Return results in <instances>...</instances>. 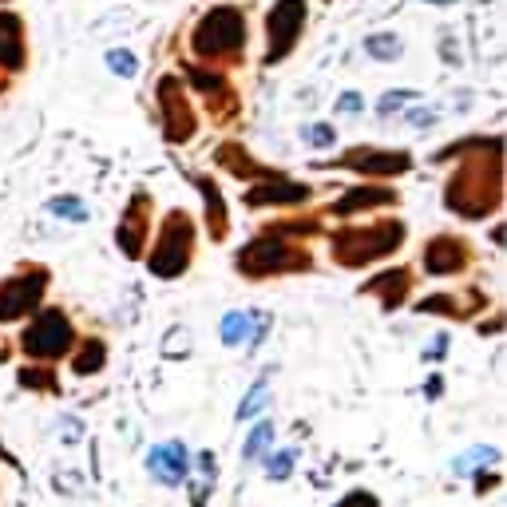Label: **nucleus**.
I'll use <instances>...</instances> for the list:
<instances>
[{
    "label": "nucleus",
    "instance_id": "obj_13",
    "mask_svg": "<svg viewBox=\"0 0 507 507\" xmlns=\"http://www.w3.org/2000/svg\"><path fill=\"white\" fill-rule=\"evenodd\" d=\"M317 195L309 182H298L290 174H278V179H266V182H250L242 190V202L250 210H266V207H285V210H298Z\"/></svg>",
    "mask_w": 507,
    "mask_h": 507
},
{
    "label": "nucleus",
    "instance_id": "obj_18",
    "mask_svg": "<svg viewBox=\"0 0 507 507\" xmlns=\"http://www.w3.org/2000/svg\"><path fill=\"white\" fill-rule=\"evenodd\" d=\"M147 472L155 484L163 487H182L190 476V452L182 440H167V444H155L147 452Z\"/></svg>",
    "mask_w": 507,
    "mask_h": 507
},
{
    "label": "nucleus",
    "instance_id": "obj_2",
    "mask_svg": "<svg viewBox=\"0 0 507 507\" xmlns=\"http://www.w3.org/2000/svg\"><path fill=\"white\" fill-rule=\"evenodd\" d=\"M409 230H404V218L384 215L373 218V223H349L329 230V258L341 270H365V266L389 262V258L404 246Z\"/></svg>",
    "mask_w": 507,
    "mask_h": 507
},
{
    "label": "nucleus",
    "instance_id": "obj_3",
    "mask_svg": "<svg viewBox=\"0 0 507 507\" xmlns=\"http://www.w3.org/2000/svg\"><path fill=\"white\" fill-rule=\"evenodd\" d=\"M234 270L246 282H270V278H290V274H309L313 254L309 246H301L298 238H285L278 230L266 226L258 238L238 246Z\"/></svg>",
    "mask_w": 507,
    "mask_h": 507
},
{
    "label": "nucleus",
    "instance_id": "obj_39",
    "mask_svg": "<svg viewBox=\"0 0 507 507\" xmlns=\"http://www.w3.org/2000/svg\"><path fill=\"white\" fill-rule=\"evenodd\" d=\"M440 357H448V337L436 334L428 341V349H424V361H440Z\"/></svg>",
    "mask_w": 507,
    "mask_h": 507
},
{
    "label": "nucleus",
    "instance_id": "obj_29",
    "mask_svg": "<svg viewBox=\"0 0 507 507\" xmlns=\"http://www.w3.org/2000/svg\"><path fill=\"white\" fill-rule=\"evenodd\" d=\"M420 96H424V91H417V88H393V91H384V96L376 99V115L393 119L396 112H404V107L420 104Z\"/></svg>",
    "mask_w": 507,
    "mask_h": 507
},
{
    "label": "nucleus",
    "instance_id": "obj_34",
    "mask_svg": "<svg viewBox=\"0 0 507 507\" xmlns=\"http://www.w3.org/2000/svg\"><path fill=\"white\" fill-rule=\"evenodd\" d=\"M270 325H274V317L266 309H250V329H246V345L258 349L266 341V334H270Z\"/></svg>",
    "mask_w": 507,
    "mask_h": 507
},
{
    "label": "nucleus",
    "instance_id": "obj_40",
    "mask_svg": "<svg viewBox=\"0 0 507 507\" xmlns=\"http://www.w3.org/2000/svg\"><path fill=\"white\" fill-rule=\"evenodd\" d=\"M60 432H63V444H76L80 424H76V420H68V424H60Z\"/></svg>",
    "mask_w": 507,
    "mask_h": 507
},
{
    "label": "nucleus",
    "instance_id": "obj_7",
    "mask_svg": "<svg viewBox=\"0 0 507 507\" xmlns=\"http://www.w3.org/2000/svg\"><path fill=\"white\" fill-rule=\"evenodd\" d=\"M48 285L52 270L40 262H24L8 278H0V325H16V321L32 317L48 298Z\"/></svg>",
    "mask_w": 507,
    "mask_h": 507
},
{
    "label": "nucleus",
    "instance_id": "obj_28",
    "mask_svg": "<svg viewBox=\"0 0 507 507\" xmlns=\"http://www.w3.org/2000/svg\"><path fill=\"white\" fill-rule=\"evenodd\" d=\"M16 381H21V389H36V393H48V396L60 393L52 365H24L21 373H16Z\"/></svg>",
    "mask_w": 507,
    "mask_h": 507
},
{
    "label": "nucleus",
    "instance_id": "obj_14",
    "mask_svg": "<svg viewBox=\"0 0 507 507\" xmlns=\"http://www.w3.org/2000/svg\"><path fill=\"white\" fill-rule=\"evenodd\" d=\"M179 80L187 88H195L202 99L210 104V112L218 119L223 115H234L238 112V99H234V88H230V80L223 76V68H207V63H182Z\"/></svg>",
    "mask_w": 507,
    "mask_h": 507
},
{
    "label": "nucleus",
    "instance_id": "obj_25",
    "mask_svg": "<svg viewBox=\"0 0 507 507\" xmlns=\"http://www.w3.org/2000/svg\"><path fill=\"white\" fill-rule=\"evenodd\" d=\"M270 396H274V389H270V376H258L254 389L242 396V404H238V420H242V424L262 420V412L270 409Z\"/></svg>",
    "mask_w": 507,
    "mask_h": 507
},
{
    "label": "nucleus",
    "instance_id": "obj_5",
    "mask_svg": "<svg viewBox=\"0 0 507 507\" xmlns=\"http://www.w3.org/2000/svg\"><path fill=\"white\" fill-rule=\"evenodd\" d=\"M250 40V21L238 4H210L190 29V52L202 63H238Z\"/></svg>",
    "mask_w": 507,
    "mask_h": 507
},
{
    "label": "nucleus",
    "instance_id": "obj_17",
    "mask_svg": "<svg viewBox=\"0 0 507 507\" xmlns=\"http://www.w3.org/2000/svg\"><path fill=\"white\" fill-rule=\"evenodd\" d=\"M29 68V32L24 16L13 8H0V76H21Z\"/></svg>",
    "mask_w": 507,
    "mask_h": 507
},
{
    "label": "nucleus",
    "instance_id": "obj_10",
    "mask_svg": "<svg viewBox=\"0 0 507 507\" xmlns=\"http://www.w3.org/2000/svg\"><path fill=\"white\" fill-rule=\"evenodd\" d=\"M155 107H159L163 139L171 147H182L199 135V112H195V104H190V91L179 80V72L159 76V84H155Z\"/></svg>",
    "mask_w": 507,
    "mask_h": 507
},
{
    "label": "nucleus",
    "instance_id": "obj_42",
    "mask_svg": "<svg viewBox=\"0 0 507 507\" xmlns=\"http://www.w3.org/2000/svg\"><path fill=\"white\" fill-rule=\"evenodd\" d=\"M4 91H8V76H0V96H4Z\"/></svg>",
    "mask_w": 507,
    "mask_h": 507
},
{
    "label": "nucleus",
    "instance_id": "obj_30",
    "mask_svg": "<svg viewBox=\"0 0 507 507\" xmlns=\"http://www.w3.org/2000/svg\"><path fill=\"white\" fill-rule=\"evenodd\" d=\"M246 329H250V309H230L223 321H218V337L223 345H242Z\"/></svg>",
    "mask_w": 507,
    "mask_h": 507
},
{
    "label": "nucleus",
    "instance_id": "obj_33",
    "mask_svg": "<svg viewBox=\"0 0 507 507\" xmlns=\"http://www.w3.org/2000/svg\"><path fill=\"white\" fill-rule=\"evenodd\" d=\"M107 68H112L115 76L131 80L135 72H139V60H135V52H127V48H112L107 52Z\"/></svg>",
    "mask_w": 507,
    "mask_h": 507
},
{
    "label": "nucleus",
    "instance_id": "obj_31",
    "mask_svg": "<svg viewBox=\"0 0 507 507\" xmlns=\"http://www.w3.org/2000/svg\"><path fill=\"white\" fill-rule=\"evenodd\" d=\"M48 215L68 218V223H88V207H84V199H76V195H56V199H48Z\"/></svg>",
    "mask_w": 507,
    "mask_h": 507
},
{
    "label": "nucleus",
    "instance_id": "obj_19",
    "mask_svg": "<svg viewBox=\"0 0 507 507\" xmlns=\"http://www.w3.org/2000/svg\"><path fill=\"white\" fill-rule=\"evenodd\" d=\"M215 163L223 167L226 174H234V179H242V182H266V179H278V167H266V163H258L250 151H246L242 143H218L215 147Z\"/></svg>",
    "mask_w": 507,
    "mask_h": 507
},
{
    "label": "nucleus",
    "instance_id": "obj_6",
    "mask_svg": "<svg viewBox=\"0 0 507 507\" xmlns=\"http://www.w3.org/2000/svg\"><path fill=\"white\" fill-rule=\"evenodd\" d=\"M16 345L32 365H60L76 345V321L63 306H40L21 329Z\"/></svg>",
    "mask_w": 507,
    "mask_h": 507
},
{
    "label": "nucleus",
    "instance_id": "obj_44",
    "mask_svg": "<svg viewBox=\"0 0 507 507\" xmlns=\"http://www.w3.org/2000/svg\"><path fill=\"white\" fill-rule=\"evenodd\" d=\"M0 4H8V0H0Z\"/></svg>",
    "mask_w": 507,
    "mask_h": 507
},
{
    "label": "nucleus",
    "instance_id": "obj_36",
    "mask_svg": "<svg viewBox=\"0 0 507 507\" xmlns=\"http://www.w3.org/2000/svg\"><path fill=\"white\" fill-rule=\"evenodd\" d=\"M334 507H381V495L365 492V487H353V492H345Z\"/></svg>",
    "mask_w": 507,
    "mask_h": 507
},
{
    "label": "nucleus",
    "instance_id": "obj_12",
    "mask_svg": "<svg viewBox=\"0 0 507 507\" xmlns=\"http://www.w3.org/2000/svg\"><path fill=\"white\" fill-rule=\"evenodd\" d=\"M151 223H155V202L151 195L139 187L131 199H127L123 215H119V226H115V246L123 258H143L147 254V242H151Z\"/></svg>",
    "mask_w": 507,
    "mask_h": 507
},
{
    "label": "nucleus",
    "instance_id": "obj_24",
    "mask_svg": "<svg viewBox=\"0 0 507 507\" xmlns=\"http://www.w3.org/2000/svg\"><path fill=\"white\" fill-rule=\"evenodd\" d=\"M495 464H500V452L487 448V444H476V448L460 452V456L452 460V472H456V476H476V472H484V468H495Z\"/></svg>",
    "mask_w": 507,
    "mask_h": 507
},
{
    "label": "nucleus",
    "instance_id": "obj_9",
    "mask_svg": "<svg viewBox=\"0 0 507 507\" xmlns=\"http://www.w3.org/2000/svg\"><path fill=\"white\" fill-rule=\"evenodd\" d=\"M313 167L321 171H353V174H365L368 182H389V179H401V174L412 171V155L401 151V147H349L341 151L337 159H313Z\"/></svg>",
    "mask_w": 507,
    "mask_h": 507
},
{
    "label": "nucleus",
    "instance_id": "obj_22",
    "mask_svg": "<svg viewBox=\"0 0 507 507\" xmlns=\"http://www.w3.org/2000/svg\"><path fill=\"white\" fill-rule=\"evenodd\" d=\"M68 368L76 376H96L107 368V341L104 337H76L68 353Z\"/></svg>",
    "mask_w": 507,
    "mask_h": 507
},
{
    "label": "nucleus",
    "instance_id": "obj_8",
    "mask_svg": "<svg viewBox=\"0 0 507 507\" xmlns=\"http://www.w3.org/2000/svg\"><path fill=\"white\" fill-rule=\"evenodd\" d=\"M306 24H309V0H274L262 21V29H266L262 63L266 68H278L282 60H290L298 52L301 36H306Z\"/></svg>",
    "mask_w": 507,
    "mask_h": 507
},
{
    "label": "nucleus",
    "instance_id": "obj_26",
    "mask_svg": "<svg viewBox=\"0 0 507 507\" xmlns=\"http://www.w3.org/2000/svg\"><path fill=\"white\" fill-rule=\"evenodd\" d=\"M270 444H274V420H266V417H262L250 432H246L242 460H246V464H254V460H262V456H266V452H274Z\"/></svg>",
    "mask_w": 507,
    "mask_h": 507
},
{
    "label": "nucleus",
    "instance_id": "obj_38",
    "mask_svg": "<svg viewBox=\"0 0 507 507\" xmlns=\"http://www.w3.org/2000/svg\"><path fill=\"white\" fill-rule=\"evenodd\" d=\"M365 107V99H361V91H345V96L337 99V112L341 115H357Z\"/></svg>",
    "mask_w": 507,
    "mask_h": 507
},
{
    "label": "nucleus",
    "instance_id": "obj_4",
    "mask_svg": "<svg viewBox=\"0 0 507 507\" xmlns=\"http://www.w3.org/2000/svg\"><path fill=\"white\" fill-rule=\"evenodd\" d=\"M199 250V223L190 218V210L171 207L159 218V230H151V242H147V274L159 282H174L195 266Z\"/></svg>",
    "mask_w": 507,
    "mask_h": 507
},
{
    "label": "nucleus",
    "instance_id": "obj_35",
    "mask_svg": "<svg viewBox=\"0 0 507 507\" xmlns=\"http://www.w3.org/2000/svg\"><path fill=\"white\" fill-rule=\"evenodd\" d=\"M404 123H409V127H417V131H428V127L436 123V112H432V107L412 104V107H404Z\"/></svg>",
    "mask_w": 507,
    "mask_h": 507
},
{
    "label": "nucleus",
    "instance_id": "obj_21",
    "mask_svg": "<svg viewBox=\"0 0 507 507\" xmlns=\"http://www.w3.org/2000/svg\"><path fill=\"white\" fill-rule=\"evenodd\" d=\"M484 306H487V298L476 290V285H472V290H464L460 298H456V293H432V298L417 301L420 313H444V317H452V321H472Z\"/></svg>",
    "mask_w": 507,
    "mask_h": 507
},
{
    "label": "nucleus",
    "instance_id": "obj_32",
    "mask_svg": "<svg viewBox=\"0 0 507 507\" xmlns=\"http://www.w3.org/2000/svg\"><path fill=\"white\" fill-rule=\"evenodd\" d=\"M301 143L317 147V151H329V147L337 143V127L334 123H306L301 127Z\"/></svg>",
    "mask_w": 507,
    "mask_h": 507
},
{
    "label": "nucleus",
    "instance_id": "obj_23",
    "mask_svg": "<svg viewBox=\"0 0 507 507\" xmlns=\"http://www.w3.org/2000/svg\"><path fill=\"white\" fill-rule=\"evenodd\" d=\"M365 56L376 63H396L404 56V40L396 32H368L365 36Z\"/></svg>",
    "mask_w": 507,
    "mask_h": 507
},
{
    "label": "nucleus",
    "instance_id": "obj_27",
    "mask_svg": "<svg viewBox=\"0 0 507 507\" xmlns=\"http://www.w3.org/2000/svg\"><path fill=\"white\" fill-rule=\"evenodd\" d=\"M262 464H266V479H270V484H285V479L293 476V468H298V448L266 452Z\"/></svg>",
    "mask_w": 507,
    "mask_h": 507
},
{
    "label": "nucleus",
    "instance_id": "obj_41",
    "mask_svg": "<svg viewBox=\"0 0 507 507\" xmlns=\"http://www.w3.org/2000/svg\"><path fill=\"white\" fill-rule=\"evenodd\" d=\"M424 4H460V0H424Z\"/></svg>",
    "mask_w": 507,
    "mask_h": 507
},
{
    "label": "nucleus",
    "instance_id": "obj_43",
    "mask_svg": "<svg viewBox=\"0 0 507 507\" xmlns=\"http://www.w3.org/2000/svg\"><path fill=\"white\" fill-rule=\"evenodd\" d=\"M321 4H334V0H321Z\"/></svg>",
    "mask_w": 507,
    "mask_h": 507
},
{
    "label": "nucleus",
    "instance_id": "obj_37",
    "mask_svg": "<svg viewBox=\"0 0 507 507\" xmlns=\"http://www.w3.org/2000/svg\"><path fill=\"white\" fill-rule=\"evenodd\" d=\"M436 48H440V56H444L452 68H460V63H464V60H460V48H456V36H452V29L440 32V44H436Z\"/></svg>",
    "mask_w": 507,
    "mask_h": 507
},
{
    "label": "nucleus",
    "instance_id": "obj_15",
    "mask_svg": "<svg viewBox=\"0 0 507 507\" xmlns=\"http://www.w3.org/2000/svg\"><path fill=\"white\" fill-rule=\"evenodd\" d=\"M401 202V190H393L389 182H361V187H349L345 195H337L325 210L317 215H329V218H357L365 210H384V207H396Z\"/></svg>",
    "mask_w": 507,
    "mask_h": 507
},
{
    "label": "nucleus",
    "instance_id": "obj_1",
    "mask_svg": "<svg viewBox=\"0 0 507 507\" xmlns=\"http://www.w3.org/2000/svg\"><path fill=\"white\" fill-rule=\"evenodd\" d=\"M460 167L452 171L440 199L444 210L464 223H484V218L503 210V143L500 135H484L472 151L460 155Z\"/></svg>",
    "mask_w": 507,
    "mask_h": 507
},
{
    "label": "nucleus",
    "instance_id": "obj_20",
    "mask_svg": "<svg viewBox=\"0 0 507 507\" xmlns=\"http://www.w3.org/2000/svg\"><path fill=\"white\" fill-rule=\"evenodd\" d=\"M190 182H195L199 195H202V223H207L210 242H223L230 234V207L223 199V187H218L210 174H190Z\"/></svg>",
    "mask_w": 507,
    "mask_h": 507
},
{
    "label": "nucleus",
    "instance_id": "obj_11",
    "mask_svg": "<svg viewBox=\"0 0 507 507\" xmlns=\"http://www.w3.org/2000/svg\"><path fill=\"white\" fill-rule=\"evenodd\" d=\"M476 266V246L472 238L456 234V230H444V234H432L428 242L420 246V274L428 278H460Z\"/></svg>",
    "mask_w": 507,
    "mask_h": 507
},
{
    "label": "nucleus",
    "instance_id": "obj_16",
    "mask_svg": "<svg viewBox=\"0 0 507 507\" xmlns=\"http://www.w3.org/2000/svg\"><path fill=\"white\" fill-rule=\"evenodd\" d=\"M412 285H417V270H412V266H389V270L373 274L357 293H361V298H376L384 313H396L412 298Z\"/></svg>",
    "mask_w": 507,
    "mask_h": 507
}]
</instances>
